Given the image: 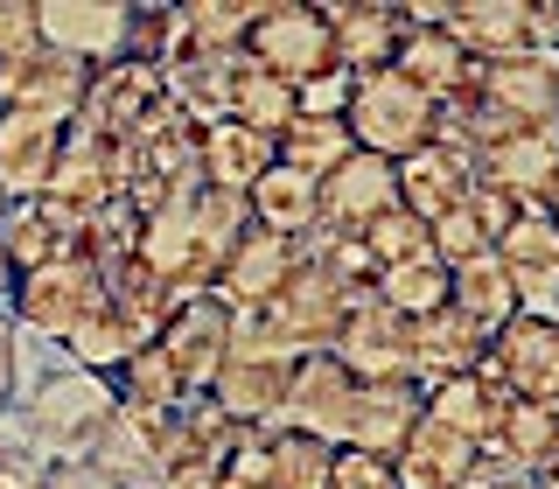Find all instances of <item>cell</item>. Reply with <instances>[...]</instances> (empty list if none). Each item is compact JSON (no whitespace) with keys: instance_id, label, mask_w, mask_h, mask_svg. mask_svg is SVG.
I'll return each mask as SVG.
<instances>
[{"instance_id":"cell-1","label":"cell","mask_w":559,"mask_h":489,"mask_svg":"<svg viewBox=\"0 0 559 489\" xmlns=\"http://www.w3.org/2000/svg\"><path fill=\"white\" fill-rule=\"evenodd\" d=\"M22 398H28V406H22V433L35 441L43 462H92L98 441L112 433V419H119L112 378L78 371V363L49 371L43 384H28Z\"/></svg>"},{"instance_id":"cell-2","label":"cell","mask_w":559,"mask_h":489,"mask_svg":"<svg viewBox=\"0 0 559 489\" xmlns=\"http://www.w3.org/2000/svg\"><path fill=\"white\" fill-rule=\"evenodd\" d=\"M133 259L162 279L175 301H197V294H217V273H224V259H231V244L210 238V224L197 217V196H168L140 224Z\"/></svg>"},{"instance_id":"cell-3","label":"cell","mask_w":559,"mask_h":489,"mask_svg":"<svg viewBox=\"0 0 559 489\" xmlns=\"http://www.w3.org/2000/svg\"><path fill=\"white\" fill-rule=\"evenodd\" d=\"M349 140H357L364 154H378V162H406L433 140V98L413 92L399 70H378V77H357V92H349V112H343Z\"/></svg>"},{"instance_id":"cell-4","label":"cell","mask_w":559,"mask_h":489,"mask_svg":"<svg viewBox=\"0 0 559 489\" xmlns=\"http://www.w3.org/2000/svg\"><path fill=\"white\" fill-rule=\"evenodd\" d=\"M105 301V266L92 252H63L49 259V266L22 273V287H14V329L22 336H43V343H70L78 336V322Z\"/></svg>"},{"instance_id":"cell-5","label":"cell","mask_w":559,"mask_h":489,"mask_svg":"<svg viewBox=\"0 0 559 489\" xmlns=\"http://www.w3.org/2000/svg\"><path fill=\"white\" fill-rule=\"evenodd\" d=\"M245 57L259 70H273L280 84H314L336 70V43H329V22L314 0H259V22H252V43Z\"/></svg>"},{"instance_id":"cell-6","label":"cell","mask_w":559,"mask_h":489,"mask_svg":"<svg viewBox=\"0 0 559 489\" xmlns=\"http://www.w3.org/2000/svg\"><path fill=\"white\" fill-rule=\"evenodd\" d=\"M162 112H168L162 70L140 63V57H119V63L92 70V92H84V105H78V119H70V127L92 133V140H140Z\"/></svg>"},{"instance_id":"cell-7","label":"cell","mask_w":559,"mask_h":489,"mask_svg":"<svg viewBox=\"0 0 559 489\" xmlns=\"http://www.w3.org/2000/svg\"><path fill=\"white\" fill-rule=\"evenodd\" d=\"M489 252H497V266L511 273L518 314L552 322V314H559V224L546 217V203H524Z\"/></svg>"},{"instance_id":"cell-8","label":"cell","mask_w":559,"mask_h":489,"mask_svg":"<svg viewBox=\"0 0 559 489\" xmlns=\"http://www.w3.org/2000/svg\"><path fill=\"white\" fill-rule=\"evenodd\" d=\"M349 406H357V378L322 349V357H301L287 371V398H280L273 427L308 433V441H322V448H343L349 441Z\"/></svg>"},{"instance_id":"cell-9","label":"cell","mask_w":559,"mask_h":489,"mask_svg":"<svg viewBox=\"0 0 559 489\" xmlns=\"http://www.w3.org/2000/svg\"><path fill=\"white\" fill-rule=\"evenodd\" d=\"M483 371L524 406H559V322H538V314L503 322L483 349Z\"/></svg>"},{"instance_id":"cell-10","label":"cell","mask_w":559,"mask_h":489,"mask_svg":"<svg viewBox=\"0 0 559 489\" xmlns=\"http://www.w3.org/2000/svg\"><path fill=\"white\" fill-rule=\"evenodd\" d=\"M154 349L168 357V371H175V384H182L189 398H210L224 357H231V308L197 294V301H182L168 314V329L154 336Z\"/></svg>"},{"instance_id":"cell-11","label":"cell","mask_w":559,"mask_h":489,"mask_svg":"<svg viewBox=\"0 0 559 489\" xmlns=\"http://www.w3.org/2000/svg\"><path fill=\"white\" fill-rule=\"evenodd\" d=\"M329 357H336L357 384L413 378V322L371 294V301H357V308L343 314V329H336V343H329Z\"/></svg>"},{"instance_id":"cell-12","label":"cell","mask_w":559,"mask_h":489,"mask_svg":"<svg viewBox=\"0 0 559 489\" xmlns=\"http://www.w3.org/2000/svg\"><path fill=\"white\" fill-rule=\"evenodd\" d=\"M35 22H43L49 49H63V57L105 70V63L127 57L133 8H127V0H35Z\"/></svg>"},{"instance_id":"cell-13","label":"cell","mask_w":559,"mask_h":489,"mask_svg":"<svg viewBox=\"0 0 559 489\" xmlns=\"http://www.w3.org/2000/svg\"><path fill=\"white\" fill-rule=\"evenodd\" d=\"M329 462H336V448L308 441V433L252 427V433H238L224 476H245V482H259V489H322L329 482Z\"/></svg>"},{"instance_id":"cell-14","label":"cell","mask_w":559,"mask_h":489,"mask_svg":"<svg viewBox=\"0 0 559 489\" xmlns=\"http://www.w3.org/2000/svg\"><path fill=\"white\" fill-rule=\"evenodd\" d=\"M476 98L503 119V127L559 133V63H552V57H503V63H483Z\"/></svg>"},{"instance_id":"cell-15","label":"cell","mask_w":559,"mask_h":489,"mask_svg":"<svg viewBox=\"0 0 559 489\" xmlns=\"http://www.w3.org/2000/svg\"><path fill=\"white\" fill-rule=\"evenodd\" d=\"M329 22V43H336V70L349 77H378L392 70L399 43H406V14L399 0H314Z\"/></svg>"},{"instance_id":"cell-16","label":"cell","mask_w":559,"mask_h":489,"mask_svg":"<svg viewBox=\"0 0 559 489\" xmlns=\"http://www.w3.org/2000/svg\"><path fill=\"white\" fill-rule=\"evenodd\" d=\"M84 92H92V63L63 57V49H28V57L0 63V112H49V119H78Z\"/></svg>"},{"instance_id":"cell-17","label":"cell","mask_w":559,"mask_h":489,"mask_svg":"<svg viewBox=\"0 0 559 489\" xmlns=\"http://www.w3.org/2000/svg\"><path fill=\"white\" fill-rule=\"evenodd\" d=\"M70 119L49 112H0V196L8 203H35L49 189V175L63 162Z\"/></svg>"},{"instance_id":"cell-18","label":"cell","mask_w":559,"mask_h":489,"mask_svg":"<svg viewBox=\"0 0 559 489\" xmlns=\"http://www.w3.org/2000/svg\"><path fill=\"white\" fill-rule=\"evenodd\" d=\"M476 182L503 189L511 203H546V189L559 182V133L503 127V133L476 154Z\"/></svg>"},{"instance_id":"cell-19","label":"cell","mask_w":559,"mask_h":489,"mask_svg":"<svg viewBox=\"0 0 559 489\" xmlns=\"http://www.w3.org/2000/svg\"><path fill=\"white\" fill-rule=\"evenodd\" d=\"M384 210H399V168L378 162V154H349L322 175V224L329 231H364V224H378Z\"/></svg>"},{"instance_id":"cell-20","label":"cell","mask_w":559,"mask_h":489,"mask_svg":"<svg viewBox=\"0 0 559 489\" xmlns=\"http://www.w3.org/2000/svg\"><path fill=\"white\" fill-rule=\"evenodd\" d=\"M294 266H301V238H280V231H259V224H252V231L231 244V259H224L210 301H224V308L273 301V294L294 279Z\"/></svg>"},{"instance_id":"cell-21","label":"cell","mask_w":559,"mask_h":489,"mask_svg":"<svg viewBox=\"0 0 559 489\" xmlns=\"http://www.w3.org/2000/svg\"><path fill=\"white\" fill-rule=\"evenodd\" d=\"M427 419V392L413 378H384V384H357V406H349V441L364 454H399L406 433Z\"/></svg>"},{"instance_id":"cell-22","label":"cell","mask_w":559,"mask_h":489,"mask_svg":"<svg viewBox=\"0 0 559 489\" xmlns=\"http://www.w3.org/2000/svg\"><path fill=\"white\" fill-rule=\"evenodd\" d=\"M280 162V147L266 133L238 127V119H210L197 127V168H203V189H224V196H252V182Z\"/></svg>"},{"instance_id":"cell-23","label":"cell","mask_w":559,"mask_h":489,"mask_svg":"<svg viewBox=\"0 0 559 489\" xmlns=\"http://www.w3.org/2000/svg\"><path fill=\"white\" fill-rule=\"evenodd\" d=\"M476 462H483V448L468 441V433H454L441 427V419H419V427L406 433V448L392 454V468H399V489H462L468 476H476Z\"/></svg>"},{"instance_id":"cell-24","label":"cell","mask_w":559,"mask_h":489,"mask_svg":"<svg viewBox=\"0 0 559 489\" xmlns=\"http://www.w3.org/2000/svg\"><path fill=\"white\" fill-rule=\"evenodd\" d=\"M392 70L413 84V92H427L433 105L468 98V92H476V77H483V63H468L462 43H454L448 28H413V22H406V43H399Z\"/></svg>"},{"instance_id":"cell-25","label":"cell","mask_w":559,"mask_h":489,"mask_svg":"<svg viewBox=\"0 0 559 489\" xmlns=\"http://www.w3.org/2000/svg\"><path fill=\"white\" fill-rule=\"evenodd\" d=\"M468 189H476V162L441 147V140H427L419 154L399 162V203H406L419 224H433V217H448L454 203H468Z\"/></svg>"},{"instance_id":"cell-26","label":"cell","mask_w":559,"mask_h":489,"mask_svg":"<svg viewBox=\"0 0 559 489\" xmlns=\"http://www.w3.org/2000/svg\"><path fill=\"white\" fill-rule=\"evenodd\" d=\"M524 22H532V0H448L441 28L462 43L468 63H503V57H532Z\"/></svg>"},{"instance_id":"cell-27","label":"cell","mask_w":559,"mask_h":489,"mask_svg":"<svg viewBox=\"0 0 559 489\" xmlns=\"http://www.w3.org/2000/svg\"><path fill=\"white\" fill-rule=\"evenodd\" d=\"M273 301H280V314H287V329H294V343H301V357H322V349L336 343L343 314H349V301L336 294V279L314 266L308 252H301V266H294V279L273 294Z\"/></svg>"},{"instance_id":"cell-28","label":"cell","mask_w":559,"mask_h":489,"mask_svg":"<svg viewBox=\"0 0 559 489\" xmlns=\"http://www.w3.org/2000/svg\"><path fill=\"white\" fill-rule=\"evenodd\" d=\"M483 349H489V336H476V329H468L454 308L419 314V322H413V384H419V392H433L441 378L476 371Z\"/></svg>"},{"instance_id":"cell-29","label":"cell","mask_w":559,"mask_h":489,"mask_svg":"<svg viewBox=\"0 0 559 489\" xmlns=\"http://www.w3.org/2000/svg\"><path fill=\"white\" fill-rule=\"evenodd\" d=\"M511 406H518V398L503 392V384L489 378L483 363H476V371H462V378H441V384H433V392H427V413L441 419V427L468 433V441H476V448H483L489 433L503 427V413H511Z\"/></svg>"},{"instance_id":"cell-30","label":"cell","mask_w":559,"mask_h":489,"mask_svg":"<svg viewBox=\"0 0 559 489\" xmlns=\"http://www.w3.org/2000/svg\"><path fill=\"white\" fill-rule=\"evenodd\" d=\"M287 371L294 363H238V357H224V371L217 384H210V406H217L231 427H273V413H280V398H287Z\"/></svg>"},{"instance_id":"cell-31","label":"cell","mask_w":559,"mask_h":489,"mask_svg":"<svg viewBox=\"0 0 559 489\" xmlns=\"http://www.w3.org/2000/svg\"><path fill=\"white\" fill-rule=\"evenodd\" d=\"M259 231H280V238H308L314 224H322V182H308V175H294L287 162H273L266 175L252 182V196H245Z\"/></svg>"},{"instance_id":"cell-32","label":"cell","mask_w":559,"mask_h":489,"mask_svg":"<svg viewBox=\"0 0 559 489\" xmlns=\"http://www.w3.org/2000/svg\"><path fill=\"white\" fill-rule=\"evenodd\" d=\"M448 308L462 314L476 336H497L503 322H518V294H511V273L497 266V252L468 259V266L448 273Z\"/></svg>"},{"instance_id":"cell-33","label":"cell","mask_w":559,"mask_h":489,"mask_svg":"<svg viewBox=\"0 0 559 489\" xmlns=\"http://www.w3.org/2000/svg\"><path fill=\"white\" fill-rule=\"evenodd\" d=\"M231 119L238 127H252V133H266L280 140L301 119V98H294V84H280L273 70H259L252 57H238V77H231Z\"/></svg>"},{"instance_id":"cell-34","label":"cell","mask_w":559,"mask_h":489,"mask_svg":"<svg viewBox=\"0 0 559 489\" xmlns=\"http://www.w3.org/2000/svg\"><path fill=\"white\" fill-rule=\"evenodd\" d=\"M259 0H182V28L197 57H245Z\"/></svg>"},{"instance_id":"cell-35","label":"cell","mask_w":559,"mask_h":489,"mask_svg":"<svg viewBox=\"0 0 559 489\" xmlns=\"http://www.w3.org/2000/svg\"><path fill=\"white\" fill-rule=\"evenodd\" d=\"M231 357L238 363H301V343H294L280 301H245V308H231Z\"/></svg>"},{"instance_id":"cell-36","label":"cell","mask_w":559,"mask_h":489,"mask_svg":"<svg viewBox=\"0 0 559 489\" xmlns=\"http://www.w3.org/2000/svg\"><path fill=\"white\" fill-rule=\"evenodd\" d=\"M273 147H280V162H287L294 175L322 182V175L336 168V162H349V154H357V140H349V127H343V119H294V127L280 133Z\"/></svg>"},{"instance_id":"cell-37","label":"cell","mask_w":559,"mask_h":489,"mask_svg":"<svg viewBox=\"0 0 559 489\" xmlns=\"http://www.w3.org/2000/svg\"><path fill=\"white\" fill-rule=\"evenodd\" d=\"M0 244H8L14 273H35V266H49V259L78 252V244L57 231V217H49L43 203H8V217H0Z\"/></svg>"},{"instance_id":"cell-38","label":"cell","mask_w":559,"mask_h":489,"mask_svg":"<svg viewBox=\"0 0 559 489\" xmlns=\"http://www.w3.org/2000/svg\"><path fill=\"white\" fill-rule=\"evenodd\" d=\"M357 238H364V252L378 259V273H392V266H413V259H433V231L413 217L406 203H399V210H384L378 224H364Z\"/></svg>"},{"instance_id":"cell-39","label":"cell","mask_w":559,"mask_h":489,"mask_svg":"<svg viewBox=\"0 0 559 489\" xmlns=\"http://www.w3.org/2000/svg\"><path fill=\"white\" fill-rule=\"evenodd\" d=\"M378 301L384 308H399L406 322H419V314H433V308H448V266L441 259H413V266H392L378 279Z\"/></svg>"},{"instance_id":"cell-40","label":"cell","mask_w":559,"mask_h":489,"mask_svg":"<svg viewBox=\"0 0 559 489\" xmlns=\"http://www.w3.org/2000/svg\"><path fill=\"white\" fill-rule=\"evenodd\" d=\"M433 231V259L454 273V266H468V259H483L489 252V231H483V217H476V203H454L448 217H433L427 224Z\"/></svg>"},{"instance_id":"cell-41","label":"cell","mask_w":559,"mask_h":489,"mask_svg":"<svg viewBox=\"0 0 559 489\" xmlns=\"http://www.w3.org/2000/svg\"><path fill=\"white\" fill-rule=\"evenodd\" d=\"M322 489H399V468H392V454L336 448V462H329V482H322Z\"/></svg>"},{"instance_id":"cell-42","label":"cell","mask_w":559,"mask_h":489,"mask_svg":"<svg viewBox=\"0 0 559 489\" xmlns=\"http://www.w3.org/2000/svg\"><path fill=\"white\" fill-rule=\"evenodd\" d=\"M43 49V22H35V0H0V63Z\"/></svg>"},{"instance_id":"cell-43","label":"cell","mask_w":559,"mask_h":489,"mask_svg":"<svg viewBox=\"0 0 559 489\" xmlns=\"http://www.w3.org/2000/svg\"><path fill=\"white\" fill-rule=\"evenodd\" d=\"M349 92H357V77L349 70H329V77H314V84H301V119H343L349 112Z\"/></svg>"},{"instance_id":"cell-44","label":"cell","mask_w":559,"mask_h":489,"mask_svg":"<svg viewBox=\"0 0 559 489\" xmlns=\"http://www.w3.org/2000/svg\"><path fill=\"white\" fill-rule=\"evenodd\" d=\"M35 489H119V476L98 468V462H43Z\"/></svg>"},{"instance_id":"cell-45","label":"cell","mask_w":559,"mask_h":489,"mask_svg":"<svg viewBox=\"0 0 559 489\" xmlns=\"http://www.w3.org/2000/svg\"><path fill=\"white\" fill-rule=\"evenodd\" d=\"M22 398V329L14 314H0V413Z\"/></svg>"},{"instance_id":"cell-46","label":"cell","mask_w":559,"mask_h":489,"mask_svg":"<svg viewBox=\"0 0 559 489\" xmlns=\"http://www.w3.org/2000/svg\"><path fill=\"white\" fill-rule=\"evenodd\" d=\"M14 287H22V273H14V259H8V244H0V314L14 308Z\"/></svg>"},{"instance_id":"cell-47","label":"cell","mask_w":559,"mask_h":489,"mask_svg":"<svg viewBox=\"0 0 559 489\" xmlns=\"http://www.w3.org/2000/svg\"><path fill=\"white\" fill-rule=\"evenodd\" d=\"M532 489H559V476H552V468H538V476H532Z\"/></svg>"},{"instance_id":"cell-48","label":"cell","mask_w":559,"mask_h":489,"mask_svg":"<svg viewBox=\"0 0 559 489\" xmlns=\"http://www.w3.org/2000/svg\"><path fill=\"white\" fill-rule=\"evenodd\" d=\"M546 217H552V224H559V182H552V189H546Z\"/></svg>"},{"instance_id":"cell-49","label":"cell","mask_w":559,"mask_h":489,"mask_svg":"<svg viewBox=\"0 0 559 489\" xmlns=\"http://www.w3.org/2000/svg\"><path fill=\"white\" fill-rule=\"evenodd\" d=\"M217 489H259V482H245V476H224V482H217Z\"/></svg>"},{"instance_id":"cell-50","label":"cell","mask_w":559,"mask_h":489,"mask_svg":"<svg viewBox=\"0 0 559 489\" xmlns=\"http://www.w3.org/2000/svg\"><path fill=\"white\" fill-rule=\"evenodd\" d=\"M546 468H552V476H559V433H552V454H546Z\"/></svg>"},{"instance_id":"cell-51","label":"cell","mask_w":559,"mask_h":489,"mask_svg":"<svg viewBox=\"0 0 559 489\" xmlns=\"http://www.w3.org/2000/svg\"><path fill=\"white\" fill-rule=\"evenodd\" d=\"M497 489H532V476H524V482H497Z\"/></svg>"},{"instance_id":"cell-52","label":"cell","mask_w":559,"mask_h":489,"mask_svg":"<svg viewBox=\"0 0 559 489\" xmlns=\"http://www.w3.org/2000/svg\"><path fill=\"white\" fill-rule=\"evenodd\" d=\"M462 489H489V482H476V476H468V482H462Z\"/></svg>"},{"instance_id":"cell-53","label":"cell","mask_w":559,"mask_h":489,"mask_svg":"<svg viewBox=\"0 0 559 489\" xmlns=\"http://www.w3.org/2000/svg\"><path fill=\"white\" fill-rule=\"evenodd\" d=\"M0 217H8V196H0Z\"/></svg>"},{"instance_id":"cell-54","label":"cell","mask_w":559,"mask_h":489,"mask_svg":"<svg viewBox=\"0 0 559 489\" xmlns=\"http://www.w3.org/2000/svg\"><path fill=\"white\" fill-rule=\"evenodd\" d=\"M552 322H559V314H552Z\"/></svg>"}]
</instances>
